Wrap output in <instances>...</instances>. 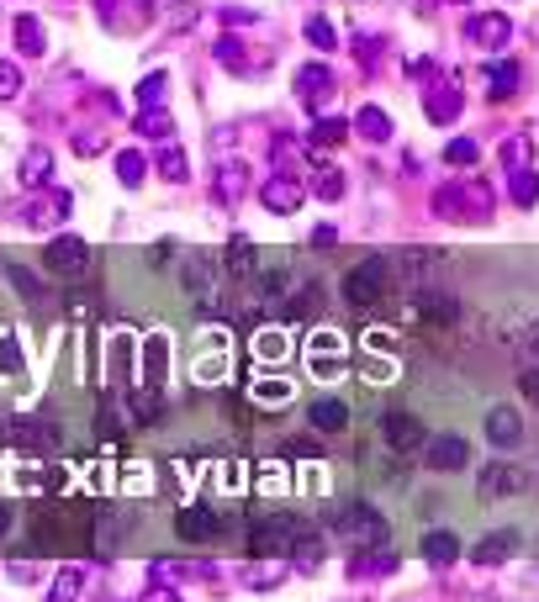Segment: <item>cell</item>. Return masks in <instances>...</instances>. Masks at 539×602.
Returning a JSON list of instances; mask_svg holds the SVG:
<instances>
[{"label":"cell","mask_w":539,"mask_h":602,"mask_svg":"<svg viewBox=\"0 0 539 602\" xmlns=\"http://www.w3.org/2000/svg\"><path fill=\"white\" fill-rule=\"evenodd\" d=\"M191 375H196L201 386L228 381V338H222V333H207V349H201V360L191 365Z\"/></svg>","instance_id":"16"},{"label":"cell","mask_w":539,"mask_h":602,"mask_svg":"<svg viewBox=\"0 0 539 602\" xmlns=\"http://www.w3.org/2000/svg\"><path fill=\"white\" fill-rule=\"evenodd\" d=\"M302 534H307V523L296 518V513H270L265 523H254V555L259 560H281V555H291L296 544H302Z\"/></svg>","instance_id":"5"},{"label":"cell","mask_w":539,"mask_h":602,"mask_svg":"<svg viewBox=\"0 0 539 602\" xmlns=\"http://www.w3.org/2000/svg\"><path fill=\"white\" fill-rule=\"evenodd\" d=\"M180 286L191 291V301L201 312L222 307V259L212 254H180Z\"/></svg>","instance_id":"4"},{"label":"cell","mask_w":539,"mask_h":602,"mask_svg":"<svg viewBox=\"0 0 539 602\" xmlns=\"http://www.w3.org/2000/svg\"><path fill=\"white\" fill-rule=\"evenodd\" d=\"M133 6H143V0H133ZM148 11V6H143ZM96 16L106 27H122V0H96Z\"/></svg>","instance_id":"52"},{"label":"cell","mask_w":539,"mask_h":602,"mask_svg":"<svg viewBox=\"0 0 539 602\" xmlns=\"http://www.w3.org/2000/svg\"><path fill=\"white\" fill-rule=\"evenodd\" d=\"M43 265H48V275H59V280H90V270H96V254H90L85 238L64 233V238L48 243Z\"/></svg>","instance_id":"6"},{"label":"cell","mask_w":539,"mask_h":602,"mask_svg":"<svg viewBox=\"0 0 539 602\" xmlns=\"http://www.w3.org/2000/svg\"><path fill=\"white\" fill-rule=\"evenodd\" d=\"M487 439L497 449H518V444H524V412H518V407H492L487 412Z\"/></svg>","instance_id":"17"},{"label":"cell","mask_w":539,"mask_h":602,"mask_svg":"<svg viewBox=\"0 0 539 602\" xmlns=\"http://www.w3.org/2000/svg\"><path fill=\"white\" fill-rule=\"evenodd\" d=\"M307 354H349V338L339 328H318L307 338Z\"/></svg>","instance_id":"45"},{"label":"cell","mask_w":539,"mask_h":602,"mask_svg":"<svg viewBox=\"0 0 539 602\" xmlns=\"http://www.w3.org/2000/svg\"><path fill=\"white\" fill-rule=\"evenodd\" d=\"M0 375H6V381H22V375H27V360H22V344H16L11 333L0 338Z\"/></svg>","instance_id":"38"},{"label":"cell","mask_w":539,"mask_h":602,"mask_svg":"<svg viewBox=\"0 0 539 602\" xmlns=\"http://www.w3.org/2000/svg\"><path fill=\"white\" fill-rule=\"evenodd\" d=\"M344 138H349V122H344V117H323V122L307 133V143H312V148H339Z\"/></svg>","instance_id":"35"},{"label":"cell","mask_w":539,"mask_h":602,"mask_svg":"<svg viewBox=\"0 0 539 602\" xmlns=\"http://www.w3.org/2000/svg\"><path fill=\"white\" fill-rule=\"evenodd\" d=\"M307 191L318 196V201H339L344 196V169L318 164V169H312V180H307Z\"/></svg>","instance_id":"28"},{"label":"cell","mask_w":539,"mask_h":602,"mask_svg":"<svg viewBox=\"0 0 539 602\" xmlns=\"http://www.w3.org/2000/svg\"><path fill=\"white\" fill-rule=\"evenodd\" d=\"M175 534L185 544H212V539H222V513H217V507H180V513H175Z\"/></svg>","instance_id":"10"},{"label":"cell","mask_w":539,"mask_h":602,"mask_svg":"<svg viewBox=\"0 0 539 602\" xmlns=\"http://www.w3.org/2000/svg\"><path fill=\"white\" fill-rule=\"evenodd\" d=\"M518 381H524V391H529V397H539V370H524Z\"/></svg>","instance_id":"59"},{"label":"cell","mask_w":539,"mask_h":602,"mask_svg":"<svg viewBox=\"0 0 539 602\" xmlns=\"http://www.w3.org/2000/svg\"><path fill=\"white\" fill-rule=\"evenodd\" d=\"M333 534H339L349 550H376V544L392 539V523H386V513H376L370 502H349V507H333Z\"/></svg>","instance_id":"2"},{"label":"cell","mask_w":539,"mask_h":602,"mask_svg":"<svg viewBox=\"0 0 539 602\" xmlns=\"http://www.w3.org/2000/svg\"><path fill=\"white\" fill-rule=\"evenodd\" d=\"M101 148H106V133H74V154H101Z\"/></svg>","instance_id":"54"},{"label":"cell","mask_w":539,"mask_h":602,"mask_svg":"<svg viewBox=\"0 0 539 602\" xmlns=\"http://www.w3.org/2000/svg\"><path fill=\"white\" fill-rule=\"evenodd\" d=\"M307 423L318 428V434H344L349 428V402H339V397H318L307 407Z\"/></svg>","instance_id":"19"},{"label":"cell","mask_w":539,"mask_h":602,"mask_svg":"<svg viewBox=\"0 0 539 602\" xmlns=\"http://www.w3.org/2000/svg\"><path fill=\"white\" fill-rule=\"evenodd\" d=\"M222 22H228V27H249V22H259V11H244V6H222Z\"/></svg>","instance_id":"55"},{"label":"cell","mask_w":539,"mask_h":602,"mask_svg":"<svg viewBox=\"0 0 539 602\" xmlns=\"http://www.w3.org/2000/svg\"><path fill=\"white\" fill-rule=\"evenodd\" d=\"M365 349H370V354H397V333H392V328H370V333H365Z\"/></svg>","instance_id":"51"},{"label":"cell","mask_w":539,"mask_h":602,"mask_svg":"<svg viewBox=\"0 0 539 602\" xmlns=\"http://www.w3.org/2000/svg\"><path fill=\"white\" fill-rule=\"evenodd\" d=\"M117 180L127 185V191H138V185L148 180V159L138 154V148H122L117 154Z\"/></svg>","instance_id":"31"},{"label":"cell","mask_w":539,"mask_h":602,"mask_svg":"<svg viewBox=\"0 0 539 602\" xmlns=\"http://www.w3.org/2000/svg\"><path fill=\"white\" fill-rule=\"evenodd\" d=\"M164 370H170V338H164V333H148V338H143V365H138V386L159 391V386H164Z\"/></svg>","instance_id":"15"},{"label":"cell","mask_w":539,"mask_h":602,"mask_svg":"<svg viewBox=\"0 0 539 602\" xmlns=\"http://www.w3.org/2000/svg\"><path fill=\"white\" fill-rule=\"evenodd\" d=\"M212 481H217V486H228V492H244V470H238V465H217V470H212Z\"/></svg>","instance_id":"53"},{"label":"cell","mask_w":539,"mask_h":602,"mask_svg":"<svg viewBox=\"0 0 539 602\" xmlns=\"http://www.w3.org/2000/svg\"><path fill=\"white\" fill-rule=\"evenodd\" d=\"M254 254H259V243H249V238H233L228 243V254H222V270H233V275H254Z\"/></svg>","instance_id":"30"},{"label":"cell","mask_w":539,"mask_h":602,"mask_svg":"<svg viewBox=\"0 0 539 602\" xmlns=\"http://www.w3.org/2000/svg\"><path fill=\"white\" fill-rule=\"evenodd\" d=\"M286 354H291V333L286 328H259L254 333V360L259 365H281Z\"/></svg>","instance_id":"22"},{"label":"cell","mask_w":539,"mask_h":602,"mask_svg":"<svg viewBox=\"0 0 539 602\" xmlns=\"http://www.w3.org/2000/svg\"><path fill=\"white\" fill-rule=\"evenodd\" d=\"M518 85H524V69H518L513 59H497V64L487 69V96H492V101H508Z\"/></svg>","instance_id":"24"},{"label":"cell","mask_w":539,"mask_h":602,"mask_svg":"<svg viewBox=\"0 0 539 602\" xmlns=\"http://www.w3.org/2000/svg\"><path fill=\"white\" fill-rule=\"evenodd\" d=\"M307 43H312V48H323V53L339 48V32H333L328 16H307Z\"/></svg>","instance_id":"46"},{"label":"cell","mask_w":539,"mask_h":602,"mask_svg":"<svg viewBox=\"0 0 539 602\" xmlns=\"http://www.w3.org/2000/svg\"><path fill=\"white\" fill-rule=\"evenodd\" d=\"M349 133H360L365 143H386V138H392V117H386L381 106H360V117H355Z\"/></svg>","instance_id":"27"},{"label":"cell","mask_w":539,"mask_h":602,"mask_svg":"<svg viewBox=\"0 0 539 602\" xmlns=\"http://www.w3.org/2000/svg\"><path fill=\"white\" fill-rule=\"evenodd\" d=\"M476 159H481L476 138H450L444 143V164H476Z\"/></svg>","instance_id":"47"},{"label":"cell","mask_w":539,"mask_h":602,"mask_svg":"<svg viewBox=\"0 0 539 602\" xmlns=\"http://www.w3.org/2000/svg\"><path fill=\"white\" fill-rule=\"evenodd\" d=\"M508 191L518 206H539V175L524 164V169H508Z\"/></svg>","instance_id":"33"},{"label":"cell","mask_w":539,"mask_h":602,"mask_svg":"<svg viewBox=\"0 0 539 602\" xmlns=\"http://www.w3.org/2000/svg\"><path fill=\"white\" fill-rule=\"evenodd\" d=\"M138 602H180V592H175V587H159V581H154L148 592H138Z\"/></svg>","instance_id":"56"},{"label":"cell","mask_w":539,"mask_h":602,"mask_svg":"<svg viewBox=\"0 0 539 602\" xmlns=\"http://www.w3.org/2000/svg\"><path fill=\"white\" fill-rule=\"evenodd\" d=\"M291 381H286V375H254V386H249V397L259 402V407H286L291 402Z\"/></svg>","instance_id":"25"},{"label":"cell","mask_w":539,"mask_h":602,"mask_svg":"<svg viewBox=\"0 0 539 602\" xmlns=\"http://www.w3.org/2000/svg\"><path fill=\"white\" fill-rule=\"evenodd\" d=\"M122 492H154V470H148V460L122 465Z\"/></svg>","instance_id":"44"},{"label":"cell","mask_w":539,"mask_h":602,"mask_svg":"<svg viewBox=\"0 0 539 602\" xmlns=\"http://www.w3.org/2000/svg\"><path fill=\"white\" fill-rule=\"evenodd\" d=\"M349 571H355V576H386V571H397V555H392V550H381V544H376V555L349 560Z\"/></svg>","instance_id":"37"},{"label":"cell","mask_w":539,"mask_h":602,"mask_svg":"<svg viewBox=\"0 0 539 602\" xmlns=\"http://www.w3.org/2000/svg\"><path fill=\"white\" fill-rule=\"evenodd\" d=\"M418 550H423V560H429V566H455V560H460V539L444 534V529H429Z\"/></svg>","instance_id":"23"},{"label":"cell","mask_w":539,"mask_h":602,"mask_svg":"<svg viewBox=\"0 0 539 602\" xmlns=\"http://www.w3.org/2000/svg\"><path fill=\"white\" fill-rule=\"evenodd\" d=\"M281 576H286V566H281V560H254V566H244V581H249L254 592H259V587H275Z\"/></svg>","instance_id":"43"},{"label":"cell","mask_w":539,"mask_h":602,"mask_svg":"<svg viewBox=\"0 0 539 602\" xmlns=\"http://www.w3.org/2000/svg\"><path fill=\"white\" fill-rule=\"evenodd\" d=\"M466 43L481 48V53H503L513 43V22L503 11H476L471 22H466Z\"/></svg>","instance_id":"8"},{"label":"cell","mask_w":539,"mask_h":602,"mask_svg":"<svg viewBox=\"0 0 539 602\" xmlns=\"http://www.w3.org/2000/svg\"><path fill=\"white\" fill-rule=\"evenodd\" d=\"M376 43H381V37H360V43H355V53H360V64H365V69L376 64V53H381Z\"/></svg>","instance_id":"57"},{"label":"cell","mask_w":539,"mask_h":602,"mask_svg":"<svg viewBox=\"0 0 539 602\" xmlns=\"http://www.w3.org/2000/svg\"><path fill=\"white\" fill-rule=\"evenodd\" d=\"M22 69H16L11 59H0V101H16V96H22Z\"/></svg>","instance_id":"48"},{"label":"cell","mask_w":539,"mask_h":602,"mask_svg":"<svg viewBox=\"0 0 539 602\" xmlns=\"http://www.w3.org/2000/svg\"><path fill=\"white\" fill-rule=\"evenodd\" d=\"M524 486H529V470H524V465H513V460H492V465H481V476H476V492L487 497V502L518 497Z\"/></svg>","instance_id":"7"},{"label":"cell","mask_w":539,"mask_h":602,"mask_svg":"<svg viewBox=\"0 0 539 602\" xmlns=\"http://www.w3.org/2000/svg\"><path fill=\"white\" fill-rule=\"evenodd\" d=\"M460 111H466V96H460V85H434L429 96H423V117H429L434 127H450V122H460Z\"/></svg>","instance_id":"14"},{"label":"cell","mask_w":539,"mask_h":602,"mask_svg":"<svg viewBox=\"0 0 539 602\" xmlns=\"http://www.w3.org/2000/svg\"><path fill=\"white\" fill-rule=\"evenodd\" d=\"M418 312L429 317V323H455V317H460V307H455V301H450V296H434V291H423Z\"/></svg>","instance_id":"42"},{"label":"cell","mask_w":539,"mask_h":602,"mask_svg":"<svg viewBox=\"0 0 539 602\" xmlns=\"http://www.w3.org/2000/svg\"><path fill=\"white\" fill-rule=\"evenodd\" d=\"M518 550V529H497V534H487V539H476V566H503V560Z\"/></svg>","instance_id":"21"},{"label":"cell","mask_w":539,"mask_h":602,"mask_svg":"<svg viewBox=\"0 0 539 602\" xmlns=\"http://www.w3.org/2000/svg\"><path fill=\"white\" fill-rule=\"evenodd\" d=\"M16 48H22L27 59H37V53L48 48V32H43V22H37V16H16Z\"/></svg>","instance_id":"29"},{"label":"cell","mask_w":539,"mask_h":602,"mask_svg":"<svg viewBox=\"0 0 539 602\" xmlns=\"http://www.w3.org/2000/svg\"><path fill=\"white\" fill-rule=\"evenodd\" d=\"M381 439L392 444V455H413V449H423V423L413 418V412H386L381 418Z\"/></svg>","instance_id":"12"},{"label":"cell","mask_w":539,"mask_h":602,"mask_svg":"<svg viewBox=\"0 0 539 602\" xmlns=\"http://www.w3.org/2000/svg\"><path fill=\"white\" fill-rule=\"evenodd\" d=\"M11 529H16V507L0 502V539H11Z\"/></svg>","instance_id":"58"},{"label":"cell","mask_w":539,"mask_h":602,"mask_svg":"<svg viewBox=\"0 0 539 602\" xmlns=\"http://www.w3.org/2000/svg\"><path fill=\"white\" fill-rule=\"evenodd\" d=\"M529 154H534V143H529V138H508V143H503V164H508V169H524Z\"/></svg>","instance_id":"50"},{"label":"cell","mask_w":539,"mask_h":602,"mask_svg":"<svg viewBox=\"0 0 539 602\" xmlns=\"http://www.w3.org/2000/svg\"><path fill=\"white\" fill-rule=\"evenodd\" d=\"M254 486H259V492H270V497H281V492H291V476H286L281 460H265V470L254 476Z\"/></svg>","instance_id":"40"},{"label":"cell","mask_w":539,"mask_h":602,"mask_svg":"<svg viewBox=\"0 0 539 602\" xmlns=\"http://www.w3.org/2000/svg\"><path fill=\"white\" fill-rule=\"evenodd\" d=\"M159 175L170 180V185L191 180V159H185V148H164V154H159Z\"/></svg>","instance_id":"36"},{"label":"cell","mask_w":539,"mask_h":602,"mask_svg":"<svg viewBox=\"0 0 539 602\" xmlns=\"http://www.w3.org/2000/svg\"><path fill=\"white\" fill-rule=\"evenodd\" d=\"M6 275H11V286L22 291L27 301H43V286H37V275H27L22 265H6Z\"/></svg>","instance_id":"49"},{"label":"cell","mask_w":539,"mask_h":602,"mask_svg":"<svg viewBox=\"0 0 539 602\" xmlns=\"http://www.w3.org/2000/svg\"><path fill=\"white\" fill-rule=\"evenodd\" d=\"M69 206H74L69 191H48L43 201H32V206H27V217H22V222H27V228H53V222H64V217H69Z\"/></svg>","instance_id":"20"},{"label":"cell","mask_w":539,"mask_h":602,"mask_svg":"<svg viewBox=\"0 0 539 602\" xmlns=\"http://www.w3.org/2000/svg\"><path fill=\"white\" fill-rule=\"evenodd\" d=\"M249 191V164L244 159H228L217 169V201H238Z\"/></svg>","instance_id":"26"},{"label":"cell","mask_w":539,"mask_h":602,"mask_svg":"<svg viewBox=\"0 0 539 602\" xmlns=\"http://www.w3.org/2000/svg\"><path fill=\"white\" fill-rule=\"evenodd\" d=\"M413 6H418V11H429V6H444V0H413Z\"/></svg>","instance_id":"61"},{"label":"cell","mask_w":539,"mask_h":602,"mask_svg":"<svg viewBox=\"0 0 539 602\" xmlns=\"http://www.w3.org/2000/svg\"><path fill=\"white\" fill-rule=\"evenodd\" d=\"M212 59H217L222 69H233V74H244V69H249V59H244V43H238V37H217Z\"/></svg>","instance_id":"41"},{"label":"cell","mask_w":539,"mask_h":602,"mask_svg":"<svg viewBox=\"0 0 539 602\" xmlns=\"http://www.w3.org/2000/svg\"><path fill=\"white\" fill-rule=\"evenodd\" d=\"M259 201H265V212H275V217H291L296 206L307 201V185L281 169V175H270L265 185H259Z\"/></svg>","instance_id":"9"},{"label":"cell","mask_w":539,"mask_h":602,"mask_svg":"<svg viewBox=\"0 0 539 602\" xmlns=\"http://www.w3.org/2000/svg\"><path fill=\"white\" fill-rule=\"evenodd\" d=\"M170 127H175V117H170L164 106H143V111H138V133H143V138L164 143V138H170Z\"/></svg>","instance_id":"32"},{"label":"cell","mask_w":539,"mask_h":602,"mask_svg":"<svg viewBox=\"0 0 539 602\" xmlns=\"http://www.w3.org/2000/svg\"><path fill=\"white\" fill-rule=\"evenodd\" d=\"M423 460H429L434 470H466L471 465V444L460 434H434V439H423Z\"/></svg>","instance_id":"13"},{"label":"cell","mask_w":539,"mask_h":602,"mask_svg":"<svg viewBox=\"0 0 539 602\" xmlns=\"http://www.w3.org/2000/svg\"><path fill=\"white\" fill-rule=\"evenodd\" d=\"M392 280H397V265L386 254H365L360 265L344 270V301L349 307H376V301L392 296Z\"/></svg>","instance_id":"1"},{"label":"cell","mask_w":539,"mask_h":602,"mask_svg":"<svg viewBox=\"0 0 539 602\" xmlns=\"http://www.w3.org/2000/svg\"><path fill=\"white\" fill-rule=\"evenodd\" d=\"M164 90H170V74H164V69L143 74V80H138V111L143 106H164Z\"/></svg>","instance_id":"39"},{"label":"cell","mask_w":539,"mask_h":602,"mask_svg":"<svg viewBox=\"0 0 539 602\" xmlns=\"http://www.w3.org/2000/svg\"><path fill=\"white\" fill-rule=\"evenodd\" d=\"M80 587H85V566H64L59 576H53L48 602H80Z\"/></svg>","instance_id":"34"},{"label":"cell","mask_w":539,"mask_h":602,"mask_svg":"<svg viewBox=\"0 0 539 602\" xmlns=\"http://www.w3.org/2000/svg\"><path fill=\"white\" fill-rule=\"evenodd\" d=\"M16 180L27 185V191H43V185H53V148L32 143L22 154V169H16Z\"/></svg>","instance_id":"18"},{"label":"cell","mask_w":539,"mask_h":602,"mask_svg":"<svg viewBox=\"0 0 539 602\" xmlns=\"http://www.w3.org/2000/svg\"><path fill=\"white\" fill-rule=\"evenodd\" d=\"M434 212L450 222H487L492 217V185L487 180H455L434 191Z\"/></svg>","instance_id":"3"},{"label":"cell","mask_w":539,"mask_h":602,"mask_svg":"<svg viewBox=\"0 0 539 602\" xmlns=\"http://www.w3.org/2000/svg\"><path fill=\"white\" fill-rule=\"evenodd\" d=\"M296 101L307 111H323L333 101V69L328 64H302L296 69Z\"/></svg>","instance_id":"11"},{"label":"cell","mask_w":539,"mask_h":602,"mask_svg":"<svg viewBox=\"0 0 539 602\" xmlns=\"http://www.w3.org/2000/svg\"><path fill=\"white\" fill-rule=\"evenodd\" d=\"M524 349H529V354H534V360H539V323H534V328L524 333Z\"/></svg>","instance_id":"60"}]
</instances>
